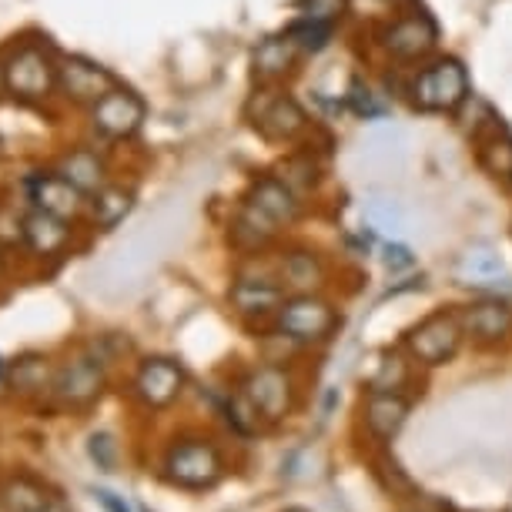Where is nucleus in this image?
I'll use <instances>...</instances> for the list:
<instances>
[{"label":"nucleus","instance_id":"27","mask_svg":"<svg viewBox=\"0 0 512 512\" xmlns=\"http://www.w3.org/2000/svg\"><path fill=\"white\" fill-rule=\"evenodd\" d=\"M482 164H486L496 178L512 181V138L509 134L496 131L489 141H482Z\"/></svg>","mask_w":512,"mask_h":512},{"label":"nucleus","instance_id":"12","mask_svg":"<svg viewBox=\"0 0 512 512\" xmlns=\"http://www.w3.org/2000/svg\"><path fill=\"white\" fill-rule=\"evenodd\" d=\"M436 41H439V31L425 14L402 17V21H395L389 31H385V51L392 57H399V61H419V57H425L436 47Z\"/></svg>","mask_w":512,"mask_h":512},{"label":"nucleus","instance_id":"35","mask_svg":"<svg viewBox=\"0 0 512 512\" xmlns=\"http://www.w3.org/2000/svg\"><path fill=\"white\" fill-rule=\"evenodd\" d=\"M91 496L101 502L104 512H131V506L124 502V496H118V492H111V489H91Z\"/></svg>","mask_w":512,"mask_h":512},{"label":"nucleus","instance_id":"11","mask_svg":"<svg viewBox=\"0 0 512 512\" xmlns=\"http://www.w3.org/2000/svg\"><path fill=\"white\" fill-rule=\"evenodd\" d=\"M57 77H61L67 98L81 104H98L104 94L114 91V77L104 67L84 61V57H64L61 67H57Z\"/></svg>","mask_w":512,"mask_h":512},{"label":"nucleus","instance_id":"20","mask_svg":"<svg viewBox=\"0 0 512 512\" xmlns=\"http://www.w3.org/2000/svg\"><path fill=\"white\" fill-rule=\"evenodd\" d=\"M325 282V265L312 251H292L282 262V288H292L295 295L315 292Z\"/></svg>","mask_w":512,"mask_h":512},{"label":"nucleus","instance_id":"13","mask_svg":"<svg viewBox=\"0 0 512 512\" xmlns=\"http://www.w3.org/2000/svg\"><path fill=\"white\" fill-rule=\"evenodd\" d=\"M456 275H459V285L486 288V292H499V288L502 292H512V278L506 272V265H502V258L486 245L469 248L466 255L459 258Z\"/></svg>","mask_w":512,"mask_h":512},{"label":"nucleus","instance_id":"25","mask_svg":"<svg viewBox=\"0 0 512 512\" xmlns=\"http://www.w3.org/2000/svg\"><path fill=\"white\" fill-rule=\"evenodd\" d=\"M332 31H335V24H328V21H315V17H298V21L288 27V41H292L298 51H325L328 41H332Z\"/></svg>","mask_w":512,"mask_h":512},{"label":"nucleus","instance_id":"37","mask_svg":"<svg viewBox=\"0 0 512 512\" xmlns=\"http://www.w3.org/2000/svg\"><path fill=\"white\" fill-rule=\"evenodd\" d=\"M285 512H308V509H302V506H292V509H285Z\"/></svg>","mask_w":512,"mask_h":512},{"label":"nucleus","instance_id":"6","mask_svg":"<svg viewBox=\"0 0 512 512\" xmlns=\"http://www.w3.org/2000/svg\"><path fill=\"white\" fill-rule=\"evenodd\" d=\"M241 392L248 395L251 405L262 412L265 422H285L288 415L295 412V379L292 372H285L282 365H258L255 372L248 375Z\"/></svg>","mask_w":512,"mask_h":512},{"label":"nucleus","instance_id":"30","mask_svg":"<svg viewBox=\"0 0 512 512\" xmlns=\"http://www.w3.org/2000/svg\"><path fill=\"white\" fill-rule=\"evenodd\" d=\"M365 218H369V225L375 231H392V235H399L402 225H405L402 211L385 198H372L369 205H365Z\"/></svg>","mask_w":512,"mask_h":512},{"label":"nucleus","instance_id":"17","mask_svg":"<svg viewBox=\"0 0 512 512\" xmlns=\"http://www.w3.org/2000/svg\"><path fill=\"white\" fill-rule=\"evenodd\" d=\"M0 506L4 512H67L61 496H54L44 482L34 476H11L0 489Z\"/></svg>","mask_w":512,"mask_h":512},{"label":"nucleus","instance_id":"23","mask_svg":"<svg viewBox=\"0 0 512 512\" xmlns=\"http://www.w3.org/2000/svg\"><path fill=\"white\" fill-rule=\"evenodd\" d=\"M131 208H134V195L128 188L104 185L98 195H94V221H98V228L104 231L118 228L121 221L131 215Z\"/></svg>","mask_w":512,"mask_h":512},{"label":"nucleus","instance_id":"18","mask_svg":"<svg viewBox=\"0 0 512 512\" xmlns=\"http://www.w3.org/2000/svg\"><path fill=\"white\" fill-rule=\"evenodd\" d=\"M248 205L258 208L268 221H275V225H288V221L298 218L295 195L288 191L285 181H275V178L258 181L255 191H251V198H248Z\"/></svg>","mask_w":512,"mask_h":512},{"label":"nucleus","instance_id":"38","mask_svg":"<svg viewBox=\"0 0 512 512\" xmlns=\"http://www.w3.org/2000/svg\"><path fill=\"white\" fill-rule=\"evenodd\" d=\"M0 88H4V71H0Z\"/></svg>","mask_w":512,"mask_h":512},{"label":"nucleus","instance_id":"8","mask_svg":"<svg viewBox=\"0 0 512 512\" xmlns=\"http://www.w3.org/2000/svg\"><path fill=\"white\" fill-rule=\"evenodd\" d=\"M185 392V369L171 359H148L141 362L138 375H134V395L148 409H168Z\"/></svg>","mask_w":512,"mask_h":512},{"label":"nucleus","instance_id":"29","mask_svg":"<svg viewBox=\"0 0 512 512\" xmlns=\"http://www.w3.org/2000/svg\"><path fill=\"white\" fill-rule=\"evenodd\" d=\"M88 456L101 472H114L118 469V459H121V446L111 432H94L88 439Z\"/></svg>","mask_w":512,"mask_h":512},{"label":"nucleus","instance_id":"33","mask_svg":"<svg viewBox=\"0 0 512 512\" xmlns=\"http://www.w3.org/2000/svg\"><path fill=\"white\" fill-rule=\"evenodd\" d=\"M298 7H302V17H315V21L328 24H335L345 14V0H298Z\"/></svg>","mask_w":512,"mask_h":512},{"label":"nucleus","instance_id":"4","mask_svg":"<svg viewBox=\"0 0 512 512\" xmlns=\"http://www.w3.org/2000/svg\"><path fill=\"white\" fill-rule=\"evenodd\" d=\"M412 94L422 111L449 114L469 98V74L456 57H442V61L422 67L412 84Z\"/></svg>","mask_w":512,"mask_h":512},{"label":"nucleus","instance_id":"31","mask_svg":"<svg viewBox=\"0 0 512 512\" xmlns=\"http://www.w3.org/2000/svg\"><path fill=\"white\" fill-rule=\"evenodd\" d=\"M14 389L21 392H41L47 389V365L41 359H24L14 365Z\"/></svg>","mask_w":512,"mask_h":512},{"label":"nucleus","instance_id":"14","mask_svg":"<svg viewBox=\"0 0 512 512\" xmlns=\"http://www.w3.org/2000/svg\"><path fill=\"white\" fill-rule=\"evenodd\" d=\"M459 318L466 335H472L482 345H496L512 332V308L506 302H499V298H486V302L462 308Z\"/></svg>","mask_w":512,"mask_h":512},{"label":"nucleus","instance_id":"10","mask_svg":"<svg viewBox=\"0 0 512 512\" xmlns=\"http://www.w3.org/2000/svg\"><path fill=\"white\" fill-rule=\"evenodd\" d=\"M409 409L412 405L402 392L372 389L369 399L362 405V422H365V429H369V436L385 446V442H392L402 432L405 419H409Z\"/></svg>","mask_w":512,"mask_h":512},{"label":"nucleus","instance_id":"15","mask_svg":"<svg viewBox=\"0 0 512 512\" xmlns=\"http://www.w3.org/2000/svg\"><path fill=\"white\" fill-rule=\"evenodd\" d=\"M27 191H31V201L47 215H57V218H74L81 211V201H84V191L74 188L61 171L57 175H37L27 181Z\"/></svg>","mask_w":512,"mask_h":512},{"label":"nucleus","instance_id":"7","mask_svg":"<svg viewBox=\"0 0 512 512\" xmlns=\"http://www.w3.org/2000/svg\"><path fill=\"white\" fill-rule=\"evenodd\" d=\"M4 88L11 91L14 98H24V101L47 98L54 88V67L47 61V54L37 51V47L17 51L11 61L4 64Z\"/></svg>","mask_w":512,"mask_h":512},{"label":"nucleus","instance_id":"9","mask_svg":"<svg viewBox=\"0 0 512 512\" xmlns=\"http://www.w3.org/2000/svg\"><path fill=\"white\" fill-rule=\"evenodd\" d=\"M91 118H94V128H98L104 138H131L144 124V101L138 94L114 88L94 104Z\"/></svg>","mask_w":512,"mask_h":512},{"label":"nucleus","instance_id":"1","mask_svg":"<svg viewBox=\"0 0 512 512\" xmlns=\"http://www.w3.org/2000/svg\"><path fill=\"white\" fill-rule=\"evenodd\" d=\"M161 479L185 492H208L225 479V456L205 436L175 439L161 459Z\"/></svg>","mask_w":512,"mask_h":512},{"label":"nucleus","instance_id":"16","mask_svg":"<svg viewBox=\"0 0 512 512\" xmlns=\"http://www.w3.org/2000/svg\"><path fill=\"white\" fill-rule=\"evenodd\" d=\"M231 308L241 315V318H265L282 308L285 302V288L268 282V278H238L231 285Z\"/></svg>","mask_w":512,"mask_h":512},{"label":"nucleus","instance_id":"28","mask_svg":"<svg viewBox=\"0 0 512 512\" xmlns=\"http://www.w3.org/2000/svg\"><path fill=\"white\" fill-rule=\"evenodd\" d=\"M405 382H409V365L402 362L399 352H385L379 372H375V379H372V389H379V392H399Z\"/></svg>","mask_w":512,"mask_h":512},{"label":"nucleus","instance_id":"22","mask_svg":"<svg viewBox=\"0 0 512 512\" xmlns=\"http://www.w3.org/2000/svg\"><path fill=\"white\" fill-rule=\"evenodd\" d=\"M61 175L71 181L74 188H81L84 195H98L104 188V164L94 151H74L61 161Z\"/></svg>","mask_w":512,"mask_h":512},{"label":"nucleus","instance_id":"19","mask_svg":"<svg viewBox=\"0 0 512 512\" xmlns=\"http://www.w3.org/2000/svg\"><path fill=\"white\" fill-rule=\"evenodd\" d=\"M21 231H24V241L31 245V251H37V255H57V251H64L67 238H71L64 218L47 215V211H41V208L24 218Z\"/></svg>","mask_w":512,"mask_h":512},{"label":"nucleus","instance_id":"21","mask_svg":"<svg viewBox=\"0 0 512 512\" xmlns=\"http://www.w3.org/2000/svg\"><path fill=\"white\" fill-rule=\"evenodd\" d=\"M258 128H262L265 138H272V141L295 138V134L305 128V111L298 108L292 98H278L272 108L258 118Z\"/></svg>","mask_w":512,"mask_h":512},{"label":"nucleus","instance_id":"34","mask_svg":"<svg viewBox=\"0 0 512 512\" xmlns=\"http://www.w3.org/2000/svg\"><path fill=\"white\" fill-rule=\"evenodd\" d=\"M382 262H385L389 272H405V268L415 265V255H412V248H405V245H399V241H392V245H385V251H382Z\"/></svg>","mask_w":512,"mask_h":512},{"label":"nucleus","instance_id":"24","mask_svg":"<svg viewBox=\"0 0 512 512\" xmlns=\"http://www.w3.org/2000/svg\"><path fill=\"white\" fill-rule=\"evenodd\" d=\"M295 54H298V47L288 41V37H272V41L258 44L255 71L262 74V77H278V74H285L288 67H292Z\"/></svg>","mask_w":512,"mask_h":512},{"label":"nucleus","instance_id":"5","mask_svg":"<svg viewBox=\"0 0 512 512\" xmlns=\"http://www.w3.org/2000/svg\"><path fill=\"white\" fill-rule=\"evenodd\" d=\"M104 382H108V375H104V362L94 359V355H77V359L64 362L61 369L54 372L51 392L64 409L84 412L101 399Z\"/></svg>","mask_w":512,"mask_h":512},{"label":"nucleus","instance_id":"2","mask_svg":"<svg viewBox=\"0 0 512 512\" xmlns=\"http://www.w3.org/2000/svg\"><path fill=\"white\" fill-rule=\"evenodd\" d=\"M462 338H466V328H462L459 312H436L405 332V349L415 362L439 369V365L456 359Z\"/></svg>","mask_w":512,"mask_h":512},{"label":"nucleus","instance_id":"3","mask_svg":"<svg viewBox=\"0 0 512 512\" xmlns=\"http://www.w3.org/2000/svg\"><path fill=\"white\" fill-rule=\"evenodd\" d=\"M335 325H338L335 308L312 292L285 298L282 308H278V332H282V338H288V342H298V345L325 342V338H332Z\"/></svg>","mask_w":512,"mask_h":512},{"label":"nucleus","instance_id":"26","mask_svg":"<svg viewBox=\"0 0 512 512\" xmlns=\"http://www.w3.org/2000/svg\"><path fill=\"white\" fill-rule=\"evenodd\" d=\"M225 412H228V425L238 432V436L248 439V436H258V432H262V422H265L262 412L251 405V399L241 389L228 395V409Z\"/></svg>","mask_w":512,"mask_h":512},{"label":"nucleus","instance_id":"32","mask_svg":"<svg viewBox=\"0 0 512 512\" xmlns=\"http://www.w3.org/2000/svg\"><path fill=\"white\" fill-rule=\"evenodd\" d=\"M349 108L359 114V118L372 121V118H379V114L385 111V104L379 101V94H375L369 84L352 81V88H349Z\"/></svg>","mask_w":512,"mask_h":512},{"label":"nucleus","instance_id":"36","mask_svg":"<svg viewBox=\"0 0 512 512\" xmlns=\"http://www.w3.org/2000/svg\"><path fill=\"white\" fill-rule=\"evenodd\" d=\"M4 375H7V365H4V359H0V382H4Z\"/></svg>","mask_w":512,"mask_h":512}]
</instances>
